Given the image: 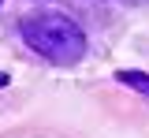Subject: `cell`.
I'll return each instance as SVG.
<instances>
[{
    "label": "cell",
    "mask_w": 149,
    "mask_h": 138,
    "mask_svg": "<svg viewBox=\"0 0 149 138\" xmlns=\"http://www.w3.org/2000/svg\"><path fill=\"white\" fill-rule=\"evenodd\" d=\"M22 30V41L34 49L37 56H45L49 63H78L82 52H86V30L63 15V11H37V15H26L19 22Z\"/></svg>",
    "instance_id": "obj_1"
},
{
    "label": "cell",
    "mask_w": 149,
    "mask_h": 138,
    "mask_svg": "<svg viewBox=\"0 0 149 138\" xmlns=\"http://www.w3.org/2000/svg\"><path fill=\"white\" fill-rule=\"evenodd\" d=\"M116 79L123 82V86H130V90H138V93L149 97V75H142V71H119Z\"/></svg>",
    "instance_id": "obj_2"
},
{
    "label": "cell",
    "mask_w": 149,
    "mask_h": 138,
    "mask_svg": "<svg viewBox=\"0 0 149 138\" xmlns=\"http://www.w3.org/2000/svg\"><path fill=\"white\" fill-rule=\"evenodd\" d=\"M4 82H8V75H0V86H4Z\"/></svg>",
    "instance_id": "obj_3"
}]
</instances>
